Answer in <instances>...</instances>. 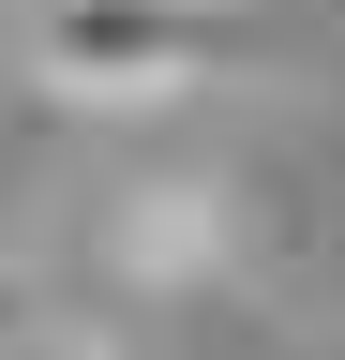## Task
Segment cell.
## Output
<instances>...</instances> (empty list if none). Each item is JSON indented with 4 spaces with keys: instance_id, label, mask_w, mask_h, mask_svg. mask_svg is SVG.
Returning <instances> with one entry per match:
<instances>
[{
    "instance_id": "cell-4",
    "label": "cell",
    "mask_w": 345,
    "mask_h": 360,
    "mask_svg": "<svg viewBox=\"0 0 345 360\" xmlns=\"http://www.w3.org/2000/svg\"><path fill=\"white\" fill-rule=\"evenodd\" d=\"M15 360H60V345H15Z\"/></svg>"
},
{
    "instance_id": "cell-3",
    "label": "cell",
    "mask_w": 345,
    "mask_h": 360,
    "mask_svg": "<svg viewBox=\"0 0 345 360\" xmlns=\"http://www.w3.org/2000/svg\"><path fill=\"white\" fill-rule=\"evenodd\" d=\"M30 345V300H15V270H0V360H15Z\"/></svg>"
},
{
    "instance_id": "cell-1",
    "label": "cell",
    "mask_w": 345,
    "mask_h": 360,
    "mask_svg": "<svg viewBox=\"0 0 345 360\" xmlns=\"http://www.w3.org/2000/svg\"><path fill=\"white\" fill-rule=\"evenodd\" d=\"M255 15L240 0H46L30 15V75L75 105H165L195 75H240Z\"/></svg>"
},
{
    "instance_id": "cell-2",
    "label": "cell",
    "mask_w": 345,
    "mask_h": 360,
    "mask_svg": "<svg viewBox=\"0 0 345 360\" xmlns=\"http://www.w3.org/2000/svg\"><path fill=\"white\" fill-rule=\"evenodd\" d=\"M120 255H136L150 285H195V270L226 255V195H210V180H165V195H136V210H120Z\"/></svg>"
}]
</instances>
